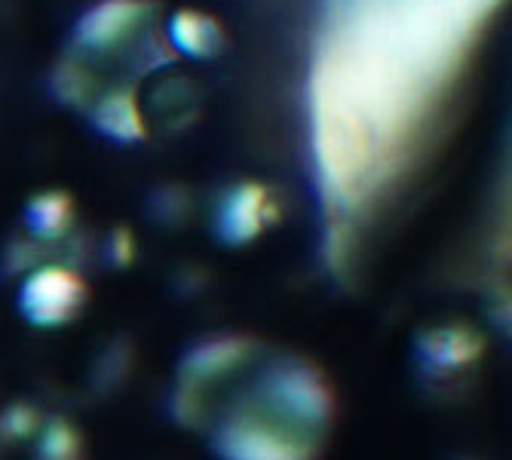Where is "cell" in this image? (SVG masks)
<instances>
[{"mask_svg": "<svg viewBox=\"0 0 512 460\" xmlns=\"http://www.w3.org/2000/svg\"><path fill=\"white\" fill-rule=\"evenodd\" d=\"M500 0H325L310 68V138L332 255L347 224L424 151Z\"/></svg>", "mask_w": 512, "mask_h": 460, "instance_id": "cell-1", "label": "cell"}, {"mask_svg": "<svg viewBox=\"0 0 512 460\" xmlns=\"http://www.w3.org/2000/svg\"><path fill=\"white\" fill-rule=\"evenodd\" d=\"M279 414L283 411L276 408L267 418L255 411L234 414L215 436L218 454L224 460H310L316 454V445L298 430L295 421V427L279 424Z\"/></svg>", "mask_w": 512, "mask_h": 460, "instance_id": "cell-2", "label": "cell"}, {"mask_svg": "<svg viewBox=\"0 0 512 460\" xmlns=\"http://www.w3.org/2000/svg\"><path fill=\"white\" fill-rule=\"evenodd\" d=\"M267 402L304 430H319L332 418V393L322 375L301 359L276 365L267 378Z\"/></svg>", "mask_w": 512, "mask_h": 460, "instance_id": "cell-3", "label": "cell"}, {"mask_svg": "<svg viewBox=\"0 0 512 460\" xmlns=\"http://www.w3.org/2000/svg\"><path fill=\"white\" fill-rule=\"evenodd\" d=\"M83 301H86V286L68 267L34 270L19 295V307H22L25 319L40 329L65 326L68 319L77 316Z\"/></svg>", "mask_w": 512, "mask_h": 460, "instance_id": "cell-4", "label": "cell"}, {"mask_svg": "<svg viewBox=\"0 0 512 460\" xmlns=\"http://www.w3.org/2000/svg\"><path fill=\"white\" fill-rule=\"evenodd\" d=\"M270 218V200L261 184H243V188L227 200L221 212V234L230 243H249L261 234L264 221Z\"/></svg>", "mask_w": 512, "mask_h": 460, "instance_id": "cell-5", "label": "cell"}, {"mask_svg": "<svg viewBox=\"0 0 512 460\" xmlns=\"http://www.w3.org/2000/svg\"><path fill=\"white\" fill-rule=\"evenodd\" d=\"M148 10L145 0H105L96 10H92L83 22H80V43L86 46H111L114 40H120L142 13Z\"/></svg>", "mask_w": 512, "mask_h": 460, "instance_id": "cell-6", "label": "cell"}, {"mask_svg": "<svg viewBox=\"0 0 512 460\" xmlns=\"http://www.w3.org/2000/svg\"><path fill=\"white\" fill-rule=\"evenodd\" d=\"M246 356H249V341L243 338H224L200 347L197 353L184 359V384H181L184 393H194L203 381H215L221 372L240 365Z\"/></svg>", "mask_w": 512, "mask_h": 460, "instance_id": "cell-7", "label": "cell"}, {"mask_svg": "<svg viewBox=\"0 0 512 460\" xmlns=\"http://www.w3.org/2000/svg\"><path fill=\"white\" fill-rule=\"evenodd\" d=\"M172 40L178 50H184L188 56H212L218 46L224 43V34H221V25L197 10H181L175 19H172V28H169Z\"/></svg>", "mask_w": 512, "mask_h": 460, "instance_id": "cell-8", "label": "cell"}, {"mask_svg": "<svg viewBox=\"0 0 512 460\" xmlns=\"http://www.w3.org/2000/svg\"><path fill=\"white\" fill-rule=\"evenodd\" d=\"M482 341L470 329H439L427 338V359L439 368H460L479 356Z\"/></svg>", "mask_w": 512, "mask_h": 460, "instance_id": "cell-9", "label": "cell"}, {"mask_svg": "<svg viewBox=\"0 0 512 460\" xmlns=\"http://www.w3.org/2000/svg\"><path fill=\"white\" fill-rule=\"evenodd\" d=\"M99 126L120 138V142H132V138H142L145 135V120H142V111H138L135 99L126 96V92H117V96L105 99L99 114H96Z\"/></svg>", "mask_w": 512, "mask_h": 460, "instance_id": "cell-10", "label": "cell"}, {"mask_svg": "<svg viewBox=\"0 0 512 460\" xmlns=\"http://www.w3.org/2000/svg\"><path fill=\"white\" fill-rule=\"evenodd\" d=\"M71 221V200L65 194H43L31 203V224L37 234L56 237Z\"/></svg>", "mask_w": 512, "mask_h": 460, "instance_id": "cell-11", "label": "cell"}, {"mask_svg": "<svg viewBox=\"0 0 512 460\" xmlns=\"http://www.w3.org/2000/svg\"><path fill=\"white\" fill-rule=\"evenodd\" d=\"M80 451L77 433L68 424H53L43 436V454L50 460H74Z\"/></svg>", "mask_w": 512, "mask_h": 460, "instance_id": "cell-12", "label": "cell"}]
</instances>
